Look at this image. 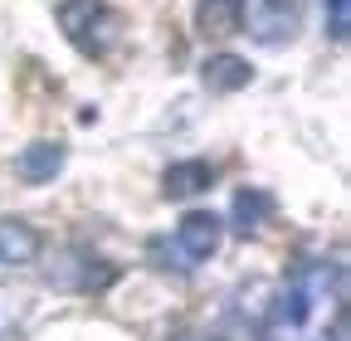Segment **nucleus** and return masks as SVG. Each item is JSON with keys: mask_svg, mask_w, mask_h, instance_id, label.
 <instances>
[{"mask_svg": "<svg viewBox=\"0 0 351 341\" xmlns=\"http://www.w3.org/2000/svg\"><path fill=\"white\" fill-rule=\"evenodd\" d=\"M274 215V195L269 190H258V186H249V190H239L234 195V210H230V225H234V234H254L263 220Z\"/></svg>", "mask_w": 351, "mask_h": 341, "instance_id": "nucleus-9", "label": "nucleus"}, {"mask_svg": "<svg viewBox=\"0 0 351 341\" xmlns=\"http://www.w3.org/2000/svg\"><path fill=\"white\" fill-rule=\"evenodd\" d=\"M215 186V166L205 156H186V161H171L161 170V195L166 200H195Z\"/></svg>", "mask_w": 351, "mask_h": 341, "instance_id": "nucleus-6", "label": "nucleus"}, {"mask_svg": "<svg viewBox=\"0 0 351 341\" xmlns=\"http://www.w3.org/2000/svg\"><path fill=\"white\" fill-rule=\"evenodd\" d=\"M64 161H69V147H64V142L39 137V142H29V147L15 156V176H20L25 186H49L59 170H64Z\"/></svg>", "mask_w": 351, "mask_h": 341, "instance_id": "nucleus-5", "label": "nucleus"}, {"mask_svg": "<svg viewBox=\"0 0 351 341\" xmlns=\"http://www.w3.org/2000/svg\"><path fill=\"white\" fill-rule=\"evenodd\" d=\"M54 20H59L64 39L88 59H103L112 49V39H117V10L108 0H59Z\"/></svg>", "mask_w": 351, "mask_h": 341, "instance_id": "nucleus-3", "label": "nucleus"}, {"mask_svg": "<svg viewBox=\"0 0 351 341\" xmlns=\"http://www.w3.org/2000/svg\"><path fill=\"white\" fill-rule=\"evenodd\" d=\"M322 15H327V34L337 45H346L351 34V0H322Z\"/></svg>", "mask_w": 351, "mask_h": 341, "instance_id": "nucleus-11", "label": "nucleus"}, {"mask_svg": "<svg viewBox=\"0 0 351 341\" xmlns=\"http://www.w3.org/2000/svg\"><path fill=\"white\" fill-rule=\"evenodd\" d=\"M44 253V234L25 220H0V273L10 268H29Z\"/></svg>", "mask_w": 351, "mask_h": 341, "instance_id": "nucleus-7", "label": "nucleus"}, {"mask_svg": "<svg viewBox=\"0 0 351 341\" xmlns=\"http://www.w3.org/2000/svg\"><path fill=\"white\" fill-rule=\"evenodd\" d=\"M219 239H225V220L215 215V210H191V215L176 225L171 239L152 244V253L161 259V268H176V273H195L200 264L215 259Z\"/></svg>", "mask_w": 351, "mask_h": 341, "instance_id": "nucleus-2", "label": "nucleus"}, {"mask_svg": "<svg viewBox=\"0 0 351 341\" xmlns=\"http://www.w3.org/2000/svg\"><path fill=\"white\" fill-rule=\"evenodd\" d=\"M239 29L263 49H283L302 29V0H244Z\"/></svg>", "mask_w": 351, "mask_h": 341, "instance_id": "nucleus-4", "label": "nucleus"}, {"mask_svg": "<svg viewBox=\"0 0 351 341\" xmlns=\"http://www.w3.org/2000/svg\"><path fill=\"white\" fill-rule=\"evenodd\" d=\"M346 327V268L341 259H307L274 292L263 341H341Z\"/></svg>", "mask_w": 351, "mask_h": 341, "instance_id": "nucleus-1", "label": "nucleus"}, {"mask_svg": "<svg viewBox=\"0 0 351 341\" xmlns=\"http://www.w3.org/2000/svg\"><path fill=\"white\" fill-rule=\"evenodd\" d=\"M200 83L210 93H239V88H249L254 83V68H249V59H239V54H210L205 64H200Z\"/></svg>", "mask_w": 351, "mask_h": 341, "instance_id": "nucleus-8", "label": "nucleus"}, {"mask_svg": "<svg viewBox=\"0 0 351 341\" xmlns=\"http://www.w3.org/2000/svg\"><path fill=\"white\" fill-rule=\"evenodd\" d=\"M15 322H20V303H10V297L0 292V336L15 331Z\"/></svg>", "mask_w": 351, "mask_h": 341, "instance_id": "nucleus-12", "label": "nucleus"}, {"mask_svg": "<svg viewBox=\"0 0 351 341\" xmlns=\"http://www.w3.org/2000/svg\"><path fill=\"white\" fill-rule=\"evenodd\" d=\"M239 10H244V0H200V15H205L210 29H219V34L239 29Z\"/></svg>", "mask_w": 351, "mask_h": 341, "instance_id": "nucleus-10", "label": "nucleus"}]
</instances>
